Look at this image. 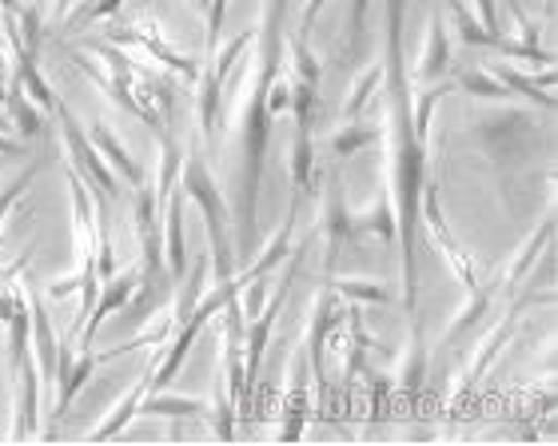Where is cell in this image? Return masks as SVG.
Segmentation results:
<instances>
[{"instance_id": "ba28073f", "label": "cell", "mask_w": 558, "mask_h": 446, "mask_svg": "<svg viewBox=\"0 0 558 446\" xmlns=\"http://www.w3.org/2000/svg\"><path fill=\"white\" fill-rule=\"evenodd\" d=\"M112 45H140L144 52H148L151 60H160L163 69H172V72H180L184 80H199V69L192 64L187 57H180L168 40H163V33H160V24L156 21H132V24H120V28H112Z\"/></svg>"}, {"instance_id": "6da1fadb", "label": "cell", "mask_w": 558, "mask_h": 446, "mask_svg": "<svg viewBox=\"0 0 558 446\" xmlns=\"http://www.w3.org/2000/svg\"><path fill=\"white\" fill-rule=\"evenodd\" d=\"M403 9L408 0H387V176H391V208H396L399 263H403V311L411 319V339H423L418 327V203L427 184V136L411 120V72L403 64Z\"/></svg>"}, {"instance_id": "83f0119b", "label": "cell", "mask_w": 558, "mask_h": 446, "mask_svg": "<svg viewBox=\"0 0 558 446\" xmlns=\"http://www.w3.org/2000/svg\"><path fill=\"white\" fill-rule=\"evenodd\" d=\"M288 108H291V84L276 76V84H271V92H268V116L276 120L279 112H288Z\"/></svg>"}, {"instance_id": "d590c367", "label": "cell", "mask_w": 558, "mask_h": 446, "mask_svg": "<svg viewBox=\"0 0 558 446\" xmlns=\"http://www.w3.org/2000/svg\"><path fill=\"white\" fill-rule=\"evenodd\" d=\"M24 4H40V0H24Z\"/></svg>"}, {"instance_id": "5b68a950", "label": "cell", "mask_w": 558, "mask_h": 446, "mask_svg": "<svg viewBox=\"0 0 558 446\" xmlns=\"http://www.w3.org/2000/svg\"><path fill=\"white\" fill-rule=\"evenodd\" d=\"M418 220H423V232H427V244L439 251L442 259H447V268L463 280L466 295L478 292L483 283H478L475 268H471V259L459 251V244H454L451 227H447V215H442V203H439V188H435V176H427V184H423V203H418Z\"/></svg>"}, {"instance_id": "e575fe53", "label": "cell", "mask_w": 558, "mask_h": 446, "mask_svg": "<svg viewBox=\"0 0 558 446\" xmlns=\"http://www.w3.org/2000/svg\"><path fill=\"white\" fill-rule=\"evenodd\" d=\"M447 4H451V9H459V4H463V0H447Z\"/></svg>"}, {"instance_id": "3957f363", "label": "cell", "mask_w": 558, "mask_h": 446, "mask_svg": "<svg viewBox=\"0 0 558 446\" xmlns=\"http://www.w3.org/2000/svg\"><path fill=\"white\" fill-rule=\"evenodd\" d=\"M256 33H240L235 40H228L223 48H216L204 64V76H199V100H196V112H199V128H204V140L208 148L220 144V104H223V88H228V76L232 69L240 64L247 48H252Z\"/></svg>"}, {"instance_id": "ac0fdd59", "label": "cell", "mask_w": 558, "mask_h": 446, "mask_svg": "<svg viewBox=\"0 0 558 446\" xmlns=\"http://www.w3.org/2000/svg\"><path fill=\"white\" fill-rule=\"evenodd\" d=\"M148 383H151V363L144 367V375H140L136 387H132L129 395H124V399H120L117 407H112V419H105V423L96 426L93 438H112V435H120V431H124V426H129L132 419H136L140 402H144V395H148V391H151Z\"/></svg>"}, {"instance_id": "5bb4252c", "label": "cell", "mask_w": 558, "mask_h": 446, "mask_svg": "<svg viewBox=\"0 0 558 446\" xmlns=\"http://www.w3.org/2000/svg\"><path fill=\"white\" fill-rule=\"evenodd\" d=\"M495 80L507 84V92L511 96H531L538 108H555V96H550V84H555V69H543V76H523V72H514L511 64H495Z\"/></svg>"}, {"instance_id": "d6a6232c", "label": "cell", "mask_w": 558, "mask_h": 446, "mask_svg": "<svg viewBox=\"0 0 558 446\" xmlns=\"http://www.w3.org/2000/svg\"><path fill=\"white\" fill-rule=\"evenodd\" d=\"M192 4H196V12H199V16H204V12H208V0H192Z\"/></svg>"}, {"instance_id": "ffe728a7", "label": "cell", "mask_w": 558, "mask_h": 446, "mask_svg": "<svg viewBox=\"0 0 558 446\" xmlns=\"http://www.w3.org/2000/svg\"><path fill=\"white\" fill-rule=\"evenodd\" d=\"M384 136L379 128H367V124H360V120H348V128H339L336 136H331V152H336V160H351L355 152H363L367 144H375Z\"/></svg>"}, {"instance_id": "484cf974", "label": "cell", "mask_w": 558, "mask_h": 446, "mask_svg": "<svg viewBox=\"0 0 558 446\" xmlns=\"http://www.w3.org/2000/svg\"><path fill=\"white\" fill-rule=\"evenodd\" d=\"M211 423H216V435L220 438H235V399L232 391H228V383H216V399H211Z\"/></svg>"}, {"instance_id": "1f68e13d", "label": "cell", "mask_w": 558, "mask_h": 446, "mask_svg": "<svg viewBox=\"0 0 558 446\" xmlns=\"http://www.w3.org/2000/svg\"><path fill=\"white\" fill-rule=\"evenodd\" d=\"M69 9H72V0H57V16H69Z\"/></svg>"}, {"instance_id": "52a82bcc", "label": "cell", "mask_w": 558, "mask_h": 446, "mask_svg": "<svg viewBox=\"0 0 558 446\" xmlns=\"http://www.w3.org/2000/svg\"><path fill=\"white\" fill-rule=\"evenodd\" d=\"M339 307H336V292H319L315 295V307H312V323H307V363H312V391H315V414L327 411V367H324V355H327V343L331 335L339 331Z\"/></svg>"}, {"instance_id": "f546056e", "label": "cell", "mask_w": 558, "mask_h": 446, "mask_svg": "<svg viewBox=\"0 0 558 446\" xmlns=\"http://www.w3.org/2000/svg\"><path fill=\"white\" fill-rule=\"evenodd\" d=\"M327 9V0H307V4H303V16H300V36L303 40H307V33H312L315 28V21H319V12Z\"/></svg>"}, {"instance_id": "2e32d148", "label": "cell", "mask_w": 558, "mask_h": 446, "mask_svg": "<svg viewBox=\"0 0 558 446\" xmlns=\"http://www.w3.org/2000/svg\"><path fill=\"white\" fill-rule=\"evenodd\" d=\"M4 108L12 112V124H16V132H21L24 140H36L45 132V112L28 100V92H24V84L16 76H12L9 92H4Z\"/></svg>"}, {"instance_id": "30bf717a", "label": "cell", "mask_w": 558, "mask_h": 446, "mask_svg": "<svg viewBox=\"0 0 558 446\" xmlns=\"http://www.w3.org/2000/svg\"><path fill=\"white\" fill-rule=\"evenodd\" d=\"M295 220H300V191H291L288 215H283V223H279V232L271 235V244L264 247V251H259V256L252 259V263H247V268L240 271V275H232L240 292H244V287H247L252 280H268V271L283 263V256L291 251V235H295Z\"/></svg>"}, {"instance_id": "f1b7e54d", "label": "cell", "mask_w": 558, "mask_h": 446, "mask_svg": "<svg viewBox=\"0 0 558 446\" xmlns=\"http://www.w3.org/2000/svg\"><path fill=\"white\" fill-rule=\"evenodd\" d=\"M478 24H483L490 36H502V28H499V0H478Z\"/></svg>"}, {"instance_id": "7c38bea8", "label": "cell", "mask_w": 558, "mask_h": 446, "mask_svg": "<svg viewBox=\"0 0 558 446\" xmlns=\"http://www.w3.org/2000/svg\"><path fill=\"white\" fill-rule=\"evenodd\" d=\"M28 319H33V355H36V367L45 371V379L52 383L57 379V355H60V343L52 335V319L45 311V295L28 287Z\"/></svg>"}, {"instance_id": "277c9868", "label": "cell", "mask_w": 558, "mask_h": 446, "mask_svg": "<svg viewBox=\"0 0 558 446\" xmlns=\"http://www.w3.org/2000/svg\"><path fill=\"white\" fill-rule=\"evenodd\" d=\"M57 124H60V140H64V148H69V156H72V168H76V172L84 176V184L96 191V203H100V208L117 203L120 200L117 172L108 168L105 156L96 152V144L88 140V132L76 124V116L69 112L64 100H57Z\"/></svg>"}, {"instance_id": "cb8c5ba5", "label": "cell", "mask_w": 558, "mask_h": 446, "mask_svg": "<svg viewBox=\"0 0 558 446\" xmlns=\"http://www.w3.org/2000/svg\"><path fill=\"white\" fill-rule=\"evenodd\" d=\"M451 84L454 88H463L466 96H478V100H502V96H511L507 92V84L495 80L490 72H478V69H463Z\"/></svg>"}, {"instance_id": "4fadbf2b", "label": "cell", "mask_w": 558, "mask_h": 446, "mask_svg": "<svg viewBox=\"0 0 558 446\" xmlns=\"http://www.w3.org/2000/svg\"><path fill=\"white\" fill-rule=\"evenodd\" d=\"M451 64V40H447V28H442V16H430V33L423 40V52L415 60V80L435 84Z\"/></svg>"}, {"instance_id": "603a6c76", "label": "cell", "mask_w": 558, "mask_h": 446, "mask_svg": "<svg viewBox=\"0 0 558 446\" xmlns=\"http://www.w3.org/2000/svg\"><path fill=\"white\" fill-rule=\"evenodd\" d=\"M360 223V235H379L384 244H396V208H391V196H379L367 215H355Z\"/></svg>"}, {"instance_id": "7402d4cb", "label": "cell", "mask_w": 558, "mask_h": 446, "mask_svg": "<svg viewBox=\"0 0 558 446\" xmlns=\"http://www.w3.org/2000/svg\"><path fill=\"white\" fill-rule=\"evenodd\" d=\"M379 84H384V64H372L363 76H355L348 100H343V120H360L363 108H367V100H372V92L379 88Z\"/></svg>"}, {"instance_id": "4316f807", "label": "cell", "mask_w": 558, "mask_h": 446, "mask_svg": "<svg viewBox=\"0 0 558 446\" xmlns=\"http://www.w3.org/2000/svg\"><path fill=\"white\" fill-rule=\"evenodd\" d=\"M120 4H124V0H88L84 9H76L69 16V28H88V24H96V21H108V16L120 12Z\"/></svg>"}, {"instance_id": "7a4b0ae2", "label": "cell", "mask_w": 558, "mask_h": 446, "mask_svg": "<svg viewBox=\"0 0 558 446\" xmlns=\"http://www.w3.org/2000/svg\"><path fill=\"white\" fill-rule=\"evenodd\" d=\"M180 188H184V200H192L199 208L204 227H208L211 275H216V283H228L235 275L232 235H228V200H223V191L216 188V176H211V168L204 164V152H199V148H187L184 164H180Z\"/></svg>"}, {"instance_id": "e0dca14e", "label": "cell", "mask_w": 558, "mask_h": 446, "mask_svg": "<svg viewBox=\"0 0 558 446\" xmlns=\"http://www.w3.org/2000/svg\"><path fill=\"white\" fill-rule=\"evenodd\" d=\"M136 414H168V419H196L208 414V402L196 395H168V391H148Z\"/></svg>"}, {"instance_id": "d6986e66", "label": "cell", "mask_w": 558, "mask_h": 446, "mask_svg": "<svg viewBox=\"0 0 558 446\" xmlns=\"http://www.w3.org/2000/svg\"><path fill=\"white\" fill-rule=\"evenodd\" d=\"M291 191H307L315 179V128H295V140H291Z\"/></svg>"}, {"instance_id": "9c48e42d", "label": "cell", "mask_w": 558, "mask_h": 446, "mask_svg": "<svg viewBox=\"0 0 558 446\" xmlns=\"http://www.w3.org/2000/svg\"><path fill=\"white\" fill-rule=\"evenodd\" d=\"M136 283H140V268L117 271L112 280L100 283L93 311H88V319H84V327H81V351H93V343H96V335H100V327L108 323V315H117V311H124V307H129L132 292H136Z\"/></svg>"}, {"instance_id": "9a60e30c", "label": "cell", "mask_w": 558, "mask_h": 446, "mask_svg": "<svg viewBox=\"0 0 558 446\" xmlns=\"http://www.w3.org/2000/svg\"><path fill=\"white\" fill-rule=\"evenodd\" d=\"M307 391H312V383L303 379V359L295 355L291 359V383H288V402H283V431H279V438H300L303 435V414H307Z\"/></svg>"}, {"instance_id": "8992f818", "label": "cell", "mask_w": 558, "mask_h": 446, "mask_svg": "<svg viewBox=\"0 0 558 446\" xmlns=\"http://www.w3.org/2000/svg\"><path fill=\"white\" fill-rule=\"evenodd\" d=\"M315 232L327 235V275H336L343 247L360 244L363 239L360 223H355V215H351V208H348V196H343V176H339V168L324 184V212H319V227H315Z\"/></svg>"}, {"instance_id": "4dcf8cb0", "label": "cell", "mask_w": 558, "mask_h": 446, "mask_svg": "<svg viewBox=\"0 0 558 446\" xmlns=\"http://www.w3.org/2000/svg\"><path fill=\"white\" fill-rule=\"evenodd\" d=\"M24 148L16 140H9V136H4V132H0V156H21Z\"/></svg>"}, {"instance_id": "836d02e7", "label": "cell", "mask_w": 558, "mask_h": 446, "mask_svg": "<svg viewBox=\"0 0 558 446\" xmlns=\"http://www.w3.org/2000/svg\"><path fill=\"white\" fill-rule=\"evenodd\" d=\"M0 132H9V120H4V112H0Z\"/></svg>"}, {"instance_id": "8fae6325", "label": "cell", "mask_w": 558, "mask_h": 446, "mask_svg": "<svg viewBox=\"0 0 558 446\" xmlns=\"http://www.w3.org/2000/svg\"><path fill=\"white\" fill-rule=\"evenodd\" d=\"M84 132H88V140L96 144V152H100L108 160V168L117 172V179H124L129 188H140V184L148 179V176H144V168H140L136 160H132V152L124 148V144H120V136L112 128H108L105 120H93V128H84Z\"/></svg>"}, {"instance_id": "d4e9b609", "label": "cell", "mask_w": 558, "mask_h": 446, "mask_svg": "<svg viewBox=\"0 0 558 446\" xmlns=\"http://www.w3.org/2000/svg\"><path fill=\"white\" fill-rule=\"evenodd\" d=\"M36 172H40V160H28V164L16 172V176H9L4 184H0V223H4V215H9L12 208H16V200H21L24 191L33 188Z\"/></svg>"}, {"instance_id": "44dd1931", "label": "cell", "mask_w": 558, "mask_h": 446, "mask_svg": "<svg viewBox=\"0 0 558 446\" xmlns=\"http://www.w3.org/2000/svg\"><path fill=\"white\" fill-rule=\"evenodd\" d=\"M327 292L348 295L351 303H391V292H387L384 283H367V280H339V271H336V275H327Z\"/></svg>"}]
</instances>
